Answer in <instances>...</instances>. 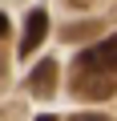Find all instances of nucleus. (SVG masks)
<instances>
[{"label":"nucleus","instance_id":"423d86ee","mask_svg":"<svg viewBox=\"0 0 117 121\" xmlns=\"http://www.w3.org/2000/svg\"><path fill=\"white\" fill-rule=\"evenodd\" d=\"M69 121H109V117H101V113H77V117H69Z\"/></svg>","mask_w":117,"mask_h":121},{"label":"nucleus","instance_id":"6e6552de","mask_svg":"<svg viewBox=\"0 0 117 121\" xmlns=\"http://www.w3.org/2000/svg\"><path fill=\"white\" fill-rule=\"evenodd\" d=\"M32 121H56V117H52V113H40V117H32Z\"/></svg>","mask_w":117,"mask_h":121},{"label":"nucleus","instance_id":"0eeeda50","mask_svg":"<svg viewBox=\"0 0 117 121\" xmlns=\"http://www.w3.org/2000/svg\"><path fill=\"white\" fill-rule=\"evenodd\" d=\"M4 32H8V16L0 12V36H4Z\"/></svg>","mask_w":117,"mask_h":121},{"label":"nucleus","instance_id":"f257e3e1","mask_svg":"<svg viewBox=\"0 0 117 121\" xmlns=\"http://www.w3.org/2000/svg\"><path fill=\"white\" fill-rule=\"evenodd\" d=\"M69 89L85 101H109L117 93V73L113 69H93L77 56L73 60V73H69Z\"/></svg>","mask_w":117,"mask_h":121},{"label":"nucleus","instance_id":"20e7f679","mask_svg":"<svg viewBox=\"0 0 117 121\" xmlns=\"http://www.w3.org/2000/svg\"><path fill=\"white\" fill-rule=\"evenodd\" d=\"M52 85H56V60L48 56V60H40V65L28 73V89H32V97H48Z\"/></svg>","mask_w":117,"mask_h":121},{"label":"nucleus","instance_id":"f03ea898","mask_svg":"<svg viewBox=\"0 0 117 121\" xmlns=\"http://www.w3.org/2000/svg\"><path fill=\"white\" fill-rule=\"evenodd\" d=\"M44 32H48V12H44V8H32V12H28V20H24V36H20V56H32V52L40 48Z\"/></svg>","mask_w":117,"mask_h":121},{"label":"nucleus","instance_id":"7ed1b4c3","mask_svg":"<svg viewBox=\"0 0 117 121\" xmlns=\"http://www.w3.org/2000/svg\"><path fill=\"white\" fill-rule=\"evenodd\" d=\"M81 60H85V65H93V69H113V73H117V32H113V36H105L101 44L85 48V52H81Z\"/></svg>","mask_w":117,"mask_h":121},{"label":"nucleus","instance_id":"39448f33","mask_svg":"<svg viewBox=\"0 0 117 121\" xmlns=\"http://www.w3.org/2000/svg\"><path fill=\"white\" fill-rule=\"evenodd\" d=\"M93 32H97V24H81V28H65L61 36H65V40H77V36L85 40V36H93Z\"/></svg>","mask_w":117,"mask_h":121}]
</instances>
